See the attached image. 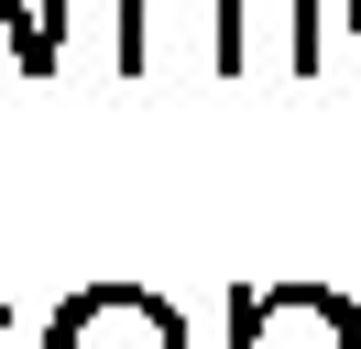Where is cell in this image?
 Here are the masks:
<instances>
[{"label":"cell","mask_w":361,"mask_h":349,"mask_svg":"<svg viewBox=\"0 0 361 349\" xmlns=\"http://www.w3.org/2000/svg\"><path fill=\"white\" fill-rule=\"evenodd\" d=\"M241 0H121V77H241Z\"/></svg>","instance_id":"obj_1"},{"label":"cell","mask_w":361,"mask_h":349,"mask_svg":"<svg viewBox=\"0 0 361 349\" xmlns=\"http://www.w3.org/2000/svg\"><path fill=\"white\" fill-rule=\"evenodd\" d=\"M230 349H361V305L329 284H263L230 295Z\"/></svg>","instance_id":"obj_2"},{"label":"cell","mask_w":361,"mask_h":349,"mask_svg":"<svg viewBox=\"0 0 361 349\" xmlns=\"http://www.w3.org/2000/svg\"><path fill=\"white\" fill-rule=\"evenodd\" d=\"M44 349H186V317L142 284H88V295L55 305Z\"/></svg>","instance_id":"obj_3"},{"label":"cell","mask_w":361,"mask_h":349,"mask_svg":"<svg viewBox=\"0 0 361 349\" xmlns=\"http://www.w3.org/2000/svg\"><path fill=\"white\" fill-rule=\"evenodd\" d=\"M317 11H329V0H295V44H285V55H295V77H317V55H329V33H317Z\"/></svg>","instance_id":"obj_4"},{"label":"cell","mask_w":361,"mask_h":349,"mask_svg":"<svg viewBox=\"0 0 361 349\" xmlns=\"http://www.w3.org/2000/svg\"><path fill=\"white\" fill-rule=\"evenodd\" d=\"M350 33H361V0H350Z\"/></svg>","instance_id":"obj_5"},{"label":"cell","mask_w":361,"mask_h":349,"mask_svg":"<svg viewBox=\"0 0 361 349\" xmlns=\"http://www.w3.org/2000/svg\"><path fill=\"white\" fill-rule=\"evenodd\" d=\"M0 327H11V305H0Z\"/></svg>","instance_id":"obj_6"}]
</instances>
